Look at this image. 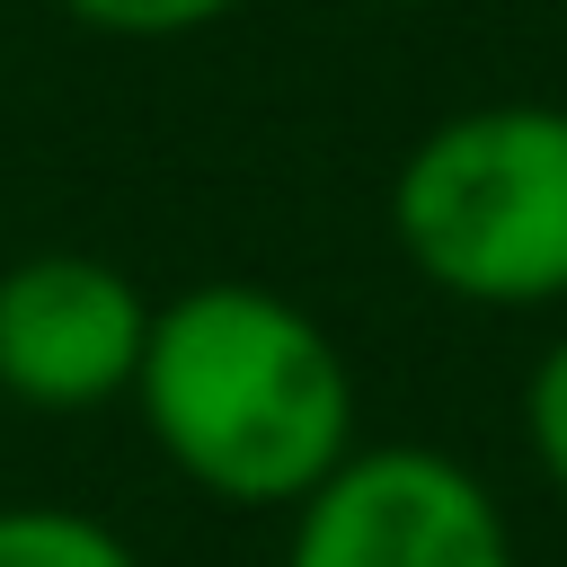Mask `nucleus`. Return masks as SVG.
I'll use <instances>...</instances> for the list:
<instances>
[{
	"instance_id": "nucleus-1",
	"label": "nucleus",
	"mask_w": 567,
	"mask_h": 567,
	"mask_svg": "<svg viewBox=\"0 0 567 567\" xmlns=\"http://www.w3.org/2000/svg\"><path fill=\"white\" fill-rule=\"evenodd\" d=\"M133 408L159 461L230 514H292L354 452V372L337 337L248 275L151 301Z\"/></svg>"
},
{
	"instance_id": "nucleus-2",
	"label": "nucleus",
	"mask_w": 567,
	"mask_h": 567,
	"mask_svg": "<svg viewBox=\"0 0 567 567\" xmlns=\"http://www.w3.org/2000/svg\"><path fill=\"white\" fill-rule=\"evenodd\" d=\"M390 239L443 301H567V106L496 97L425 124L390 177Z\"/></svg>"
},
{
	"instance_id": "nucleus-3",
	"label": "nucleus",
	"mask_w": 567,
	"mask_h": 567,
	"mask_svg": "<svg viewBox=\"0 0 567 567\" xmlns=\"http://www.w3.org/2000/svg\"><path fill=\"white\" fill-rule=\"evenodd\" d=\"M284 567H514L505 505L434 443H354L284 532Z\"/></svg>"
},
{
	"instance_id": "nucleus-4",
	"label": "nucleus",
	"mask_w": 567,
	"mask_h": 567,
	"mask_svg": "<svg viewBox=\"0 0 567 567\" xmlns=\"http://www.w3.org/2000/svg\"><path fill=\"white\" fill-rule=\"evenodd\" d=\"M151 301L115 257L35 248L0 266V399L35 416H89L133 399Z\"/></svg>"
},
{
	"instance_id": "nucleus-5",
	"label": "nucleus",
	"mask_w": 567,
	"mask_h": 567,
	"mask_svg": "<svg viewBox=\"0 0 567 567\" xmlns=\"http://www.w3.org/2000/svg\"><path fill=\"white\" fill-rule=\"evenodd\" d=\"M0 567H142V549L80 505H0Z\"/></svg>"
},
{
	"instance_id": "nucleus-6",
	"label": "nucleus",
	"mask_w": 567,
	"mask_h": 567,
	"mask_svg": "<svg viewBox=\"0 0 567 567\" xmlns=\"http://www.w3.org/2000/svg\"><path fill=\"white\" fill-rule=\"evenodd\" d=\"M71 27L124 35V44H168V35H204L221 18H239L248 0H53Z\"/></svg>"
},
{
	"instance_id": "nucleus-7",
	"label": "nucleus",
	"mask_w": 567,
	"mask_h": 567,
	"mask_svg": "<svg viewBox=\"0 0 567 567\" xmlns=\"http://www.w3.org/2000/svg\"><path fill=\"white\" fill-rule=\"evenodd\" d=\"M523 443H532L540 478L567 496V337H549L540 363L523 372Z\"/></svg>"
}]
</instances>
